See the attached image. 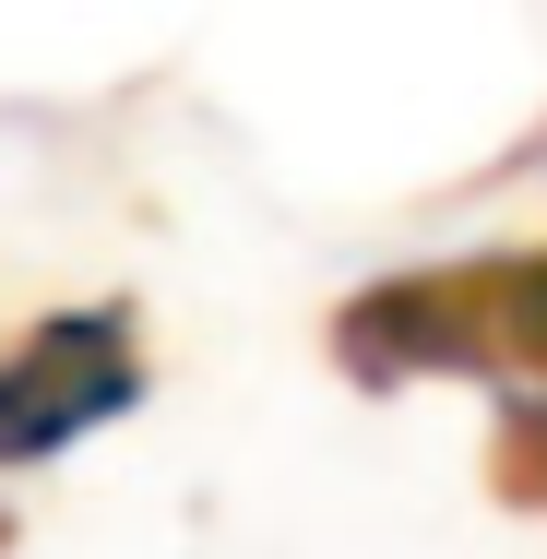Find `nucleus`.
I'll use <instances>...</instances> for the list:
<instances>
[{"label": "nucleus", "mask_w": 547, "mask_h": 559, "mask_svg": "<svg viewBox=\"0 0 547 559\" xmlns=\"http://www.w3.org/2000/svg\"><path fill=\"white\" fill-rule=\"evenodd\" d=\"M333 357L369 393L429 381V369H500V381L547 393V250H476L440 274H381L333 310Z\"/></svg>", "instance_id": "obj_1"}, {"label": "nucleus", "mask_w": 547, "mask_h": 559, "mask_svg": "<svg viewBox=\"0 0 547 559\" xmlns=\"http://www.w3.org/2000/svg\"><path fill=\"white\" fill-rule=\"evenodd\" d=\"M143 405V322L96 298V310H60L0 357V464H48L84 429H108Z\"/></svg>", "instance_id": "obj_2"}, {"label": "nucleus", "mask_w": 547, "mask_h": 559, "mask_svg": "<svg viewBox=\"0 0 547 559\" xmlns=\"http://www.w3.org/2000/svg\"><path fill=\"white\" fill-rule=\"evenodd\" d=\"M488 488H500L512 512H547V393L500 405V429H488Z\"/></svg>", "instance_id": "obj_3"}]
</instances>
